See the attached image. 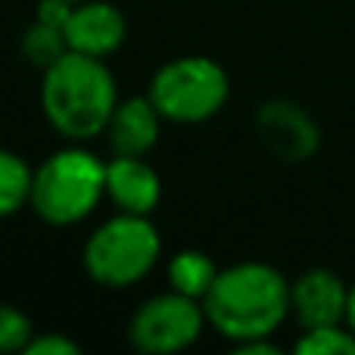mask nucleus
Segmentation results:
<instances>
[{
    "mask_svg": "<svg viewBox=\"0 0 355 355\" xmlns=\"http://www.w3.org/2000/svg\"><path fill=\"white\" fill-rule=\"evenodd\" d=\"M206 318L231 343L271 337L290 318V281L268 262L221 268L202 300Z\"/></svg>",
    "mask_w": 355,
    "mask_h": 355,
    "instance_id": "1",
    "label": "nucleus"
},
{
    "mask_svg": "<svg viewBox=\"0 0 355 355\" xmlns=\"http://www.w3.org/2000/svg\"><path fill=\"white\" fill-rule=\"evenodd\" d=\"M41 106L53 131L66 141H91L103 135L119 106L116 78L106 60L69 50L44 72Z\"/></svg>",
    "mask_w": 355,
    "mask_h": 355,
    "instance_id": "2",
    "label": "nucleus"
},
{
    "mask_svg": "<svg viewBox=\"0 0 355 355\" xmlns=\"http://www.w3.org/2000/svg\"><path fill=\"white\" fill-rule=\"evenodd\" d=\"M106 196V162L85 147L56 150L35 168L28 206L47 225H78Z\"/></svg>",
    "mask_w": 355,
    "mask_h": 355,
    "instance_id": "3",
    "label": "nucleus"
},
{
    "mask_svg": "<svg viewBox=\"0 0 355 355\" xmlns=\"http://www.w3.org/2000/svg\"><path fill=\"white\" fill-rule=\"evenodd\" d=\"M162 252V237L150 215L119 212L116 218L103 221L87 237L81 250V262L94 284L110 290L135 287L137 281L153 271Z\"/></svg>",
    "mask_w": 355,
    "mask_h": 355,
    "instance_id": "4",
    "label": "nucleus"
},
{
    "mask_svg": "<svg viewBox=\"0 0 355 355\" xmlns=\"http://www.w3.org/2000/svg\"><path fill=\"white\" fill-rule=\"evenodd\" d=\"M231 81L227 72L209 56H178L166 62L150 81L147 97L162 119L178 125H196L218 116L227 103Z\"/></svg>",
    "mask_w": 355,
    "mask_h": 355,
    "instance_id": "5",
    "label": "nucleus"
},
{
    "mask_svg": "<svg viewBox=\"0 0 355 355\" xmlns=\"http://www.w3.org/2000/svg\"><path fill=\"white\" fill-rule=\"evenodd\" d=\"M209 324L206 309L200 300L184 296L178 290L150 296L128 324V340L137 352L175 355L200 340L202 327Z\"/></svg>",
    "mask_w": 355,
    "mask_h": 355,
    "instance_id": "6",
    "label": "nucleus"
},
{
    "mask_svg": "<svg viewBox=\"0 0 355 355\" xmlns=\"http://www.w3.org/2000/svg\"><path fill=\"white\" fill-rule=\"evenodd\" d=\"M349 284L331 268H309L290 281V315L302 331L324 324H346Z\"/></svg>",
    "mask_w": 355,
    "mask_h": 355,
    "instance_id": "7",
    "label": "nucleus"
},
{
    "mask_svg": "<svg viewBox=\"0 0 355 355\" xmlns=\"http://www.w3.org/2000/svg\"><path fill=\"white\" fill-rule=\"evenodd\" d=\"M256 125L268 150L284 162H306L321 144L318 125L290 100H268L259 106Z\"/></svg>",
    "mask_w": 355,
    "mask_h": 355,
    "instance_id": "8",
    "label": "nucleus"
},
{
    "mask_svg": "<svg viewBox=\"0 0 355 355\" xmlns=\"http://www.w3.org/2000/svg\"><path fill=\"white\" fill-rule=\"evenodd\" d=\"M62 31H66L69 50L106 60L125 44L128 25H125L119 6L106 3V0H81V3H75Z\"/></svg>",
    "mask_w": 355,
    "mask_h": 355,
    "instance_id": "9",
    "label": "nucleus"
},
{
    "mask_svg": "<svg viewBox=\"0 0 355 355\" xmlns=\"http://www.w3.org/2000/svg\"><path fill=\"white\" fill-rule=\"evenodd\" d=\"M106 196L119 212L150 215L162 200V181L144 156H112L106 162Z\"/></svg>",
    "mask_w": 355,
    "mask_h": 355,
    "instance_id": "10",
    "label": "nucleus"
},
{
    "mask_svg": "<svg viewBox=\"0 0 355 355\" xmlns=\"http://www.w3.org/2000/svg\"><path fill=\"white\" fill-rule=\"evenodd\" d=\"M162 128V112L150 97H128L119 100L116 112H112L110 125H106V137L116 156H147L150 150L159 144Z\"/></svg>",
    "mask_w": 355,
    "mask_h": 355,
    "instance_id": "11",
    "label": "nucleus"
},
{
    "mask_svg": "<svg viewBox=\"0 0 355 355\" xmlns=\"http://www.w3.org/2000/svg\"><path fill=\"white\" fill-rule=\"evenodd\" d=\"M218 265L209 252L202 250H181L175 252V259L168 262V281L172 290L184 296H193V300H206V293L212 290L215 277H218Z\"/></svg>",
    "mask_w": 355,
    "mask_h": 355,
    "instance_id": "12",
    "label": "nucleus"
},
{
    "mask_svg": "<svg viewBox=\"0 0 355 355\" xmlns=\"http://www.w3.org/2000/svg\"><path fill=\"white\" fill-rule=\"evenodd\" d=\"M31 181L35 172L19 153L0 147V218L16 215L22 206L31 202Z\"/></svg>",
    "mask_w": 355,
    "mask_h": 355,
    "instance_id": "13",
    "label": "nucleus"
},
{
    "mask_svg": "<svg viewBox=\"0 0 355 355\" xmlns=\"http://www.w3.org/2000/svg\"><path fill=\"white\" fill-rule=\"evenodd\" d=\"M66 53H69V41H66V31H62V28L41 22V19H35V22L25 28V35H22V56L35 69L47 72V69L53 66V62H60Z\"/></svg>",
    "mask_w": 355,
    "mask_h": 355,
    "instance_id": "14",
    "label": "nucleus"
},
{
    "mask_svg": "<svg viewBox=\"0 0 355 355\" xmlns=\"http://www.w3.org/2000/svg\"><path fill=\"white\" fill-rule=\"evenodd\" d=\"M293 349L300 355H355V334L346 324L309 327Z\"/></svg>",
    "mask_w": 355,
    "mask_h": 355,
    "instance_id": "15",
    "label": "nucleus"
},
{
    "mask_svg": "<svg viewBox=\"0 0 355 355\" xmlns=\"http://www.w3.org/2000/svg\"><path fill=\"white\" fill-rule=\"evenodd\" d=\"M35 327L28 315L10 302H0V352H25Z\"/></svg>",
    "mask_w": 355,
    "mask_h": 355,
    "instance_id": "16",
    "label": "nucleus"
},
{
    "mask_svg": "<svg viewBox=\"0 0 355 355\" xmlns=\"http://www.w3.org/2000/svg\"><path fill=\"white\" fill-rule=\"evenodd\" d=\"M81 346L72 337L60 331H47V334H35L25 346V355H78Z\"/></svg>",
    "mask_w": 355,
    "mask_h": 355,
    "instance_id": "17",
    "label": "nucleus"
},
{
    "mask_svg": "<svg viewBox=\"0 0 355 355\" xmlns=\"http://www.w3.org/2000/svg\"><path fill=\"white\" fill-rule=\"evenodd\" d=\"M72 10H75V3H69V0H37L35 19H41V22H47V25H56V28H66Z\"/></svg>",
    "mask_w": 355,
    "mask_h": 355,
    "instance_id": "18",
    "label": "nucleus"
},
{
    "mask_svg": "<svg viewBox=\"0 0 355 355\" xmlns=\"http://www.w3.org/2000/svg\"><path fill=\"white\" fill-rule=\"evenodd\" d=\"M237 355H281V346L271 343V337H256V340H243V343H234Z\"/></svg>",
    "mask_w": 355,
    "mask_h": 355,
    "instance_id": "19",
    "label": "nucleus"
},
{
    "mask_svg": "<svg viewBox=\"0 0 355 355\" xmlns=\"http://www.w3.org/2000/svg\"><path fill=\"white\" fill-rule=\"evenodd\" d=\"M346 327L355 334V284H349V302H346Z\"/></svg>",
    "mask_w": 355,
    "mask_h": 355,
    "instance_id": "20",
    "label": "nucleus"
},
{
    "mask_svg": "<svg viewBox=\"0 0 355 355\" xmlns=\"http://www.w3.org/2000/svg\"><path fill=\"white\" fill-rule=\"evenodd\" d=\"M69 3H81V0H69Z\"/></svg>",
    "mask_w": 355,
    "mask_h": 355,
    "instance_id": "21",
    "label": "nucleus"
}]
</instances>
